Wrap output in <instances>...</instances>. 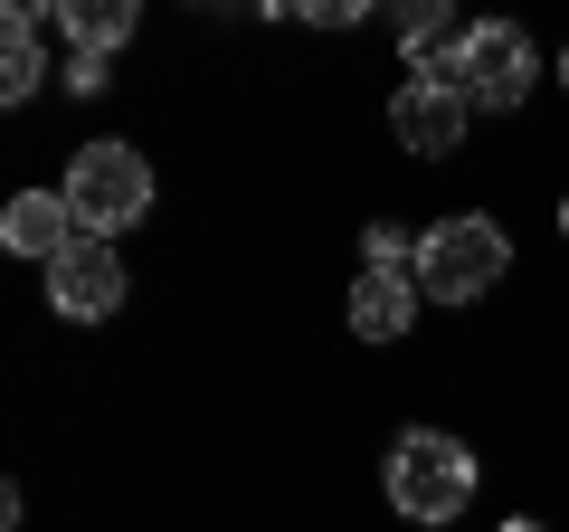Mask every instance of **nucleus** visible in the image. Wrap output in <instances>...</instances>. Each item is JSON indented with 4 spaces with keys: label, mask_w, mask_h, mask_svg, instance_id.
<instances>
[{
    "label": "nucleus",
    "mask_w": 569,
    "mask_h": 532,
    "mask_svg": "<svg viewBox=\"0 0 569 532\" xmlns=\"http://www.w3.org/2000/svg\"><path fill=\"white\" fill-rule=\"evenodd\" d=\"M0 10H10V29H39L48 10H58V0H0Z\"/></svg>",
    "instance_id": "14"
},
{
    "label": "nucleus",
    "mask_w": 569,
    "mask_h": 532,
    "mask_svg": "<svg viewBox=\"0 0 569 532\" xmlns=\"http://www.w3.org/2000/svg\"><path fill=\"white\" fill-rule=\"evenodd\" d=\"M58 190H67V209H77L86 238H114V228H133L142 209H152V162H142L133 144H86Z\"/></svg>",
    "instance_id": "3"
},
{
    "label": "nucleus",
    "mask_w": 569,
    "mask_h": 532,
    "mask_svg": "<svg viewBox=\"0 0 569 532\" xmlns=\"http://www.w3.org/2000/svg\"><path fill=\"white\" fill-rule=\"evenodd\" d=\"M380 475H389V504H399L408 523H427V532H447L456 513L475 504V447L447 437V428H399Z\"/></svg>",
    "instance_id": "1"
},
{
    "label": "nucleus",
    "mask_w": 569,
    "mask_h": 532,
    "mask_svg": "<svg viewBox=\"0 0 569 532\" xmlns=\"http://www.w3.org/2000/svg\"><path fill=\"white\" fill-rule=\"evenodd\" d=\"M284 20H305V29H351V20H370L380 0H276Z\"/></svg>",
    "instance_id": "11"
},
{
    "label": "nucleus",
    "mask_w": 569,
    "mask_h": 532,
    "mask_svg": "<svg viewBox=\"0 0 569 532\" xmlns=\"http://www.w3.org/2000/svg\"><path fill=\"white\" fill-rule=\"evenodd\" d=\"M560 86H569V48H560Z\"/></svg>",
    "instance_id": "16"
},
{
    "label": "nucleus",
    "mask_w": 569,
    "mask_h": 532,
    "mask_svg": "<svg viewBox=\"0 0 569 532\" xmlns=\"http://www.w3.org/2000/svg\"><path fill=\"white\" fill-rule=\"evenodd\" d=\"M104 86H114V77H104V58H86V48H77V58H67V96H104Z\"/></svg>",
    "instance_id": "13"
},
{
    "label": "nucleus",
    "mask_w": 569,
    "mask_h": 532,
    "mask_svg": "<svg viewBox=\"0 0 569 532\" xmlns=\"http://www.w3.org/2000/svg\"><path fill=\"white\" fill-rule=\"evenodd\" d=\"M456 86H466L475 115H512V105L541 86V48L512 20H466V39H456Z\"/></svg>",
    "instance_id": "4"
},
{
    "label": "nucleus",
    "mask_w": 569,
    "mask_h": 532,
    "mask_svg": "<svg viewBox=\"0 0 569 532\" xmlns=\"http://www.w3.org/2000/svg\"><path fill=\"white\" fill-rule=\"evenodd\" d=\"M466 124H475V105H466V86H447V77H408L399 96H389V134H399L408 152H427V162H447V152L466 144Z\"/></svg>",
    "instance_id": "5"
},
{
    "label": "nucleus",
    "mask_w": 569,
    "mask_h": 532,
    "mask_svg": "<svg viewBox=\"0 0 569 532\" xmlns=\"http://www.w3.org/2000/svg\"><path fill=\"white\" fill-rule=\"evenodd\" d=\"M503 276H512V238L485 219V209L418 228V286H427V305H485Z\"/></svg>",
    "instance_id": "2"
},
{
    "label": "nucleus",
    "mask_w": 569,
    "mask_h": 532,
    "mask_svg": "<svg viewBox=\"0 0 569 532\" xmlns=\"http://www.w3.org/2000/svg\"><path fill=\"white\" fill-rule=\"evenodd\" d=\"M361 266H418V228H370V238H361Z\"/></svg>",
    "instance_id": "12"
},
{
    "label": "nucleus",
    "mask_w": 569,
    "mask_h": 532,
    "mask_svg": "<svg viewBox=\"0 0 569 532\" xmlns=\"http://www.w3.org/2000/svg\"><path fill=\"white\" fill-rule=\"evenodd\" d=\"M48 305L67 314V324H104V314L123 305V257L114 238H77L58 266H48Z\"/></svg>",
    "instance_id": "6"
},
{
    "label": "nucleus",
    "mask_w": 569,
    "mask_h": 532,
    "mask_svg": "<svg viewBox=\"0 0 569 532\" xmlns=\"http://www.w3.org/2000/svg\"><path fill=\"white\" fill-rule=\"evenodd\" d=\"M560 228H569V200H560Z\"/></svg>",
    "instance_id": "17"
},
{
    "label": "nucleus",
    "mask_w": 569,
    "mask_h": 532,
    "mask_svg": "<svg viewBox=\"0 0 569 532\" xmlns=\"http://www.w3.org/2000/svg\"><path fill=\"white\" fill-rule=\"evenodd\" d=\"M77 238H86V228H77V209H67V190H20V200L0 209V247H10V257L58 266Z\"/></svg>",
    "instance_id": "8"
},
{
    "label": "nucleus",
    "mask_w": 569,
    "mask_h": 532,
    "mask_svg": "<svg viewBox=\"0 0 569 532\" xmlns=\"http://www.w3.org/2000/svg\"><path fill=\"white\" fill-rule=\"evenodd\" d=\"M427 286H418V266H361L351 276V333L361 343H399L408 324H418Z\"/></svg>",
    "instance_id": "7"
},
{
    "label": "nucleus",
    "mask_w": 569,
    "mask_h": 532,
    "mask_svg": "<svg viewBox=\"0 0 569 532\" xmlns=\"http://www.w3.org/2000/svg\"><path fill=\"white\" fill-rule=\"evenodd\" d=\"M133 20H142V0H58L67 48H86V58H114V48H133Z\"/></svg>",
    "instance_id": "9"
},
{
    "label": "nucleus",
    "mask_w": 569,
    "mask_h": 532,
    "mask_svg": "<svg viewBox=\"0 0 569 532\" xmlns=\"http://www.w3.org/2000/svg\"><path fill=\"white\" fill-rule=\"evenodd\" d=\"M503 532H541V523H531V513H512V523H503Z\"/></svg>",
    "instance_id": "15"
},
{
    "label": "nucleus",
    "mask_w": 569,
    "mask_h": 532,
    "mask_svg": "<svg viewBox=\"0 0 569 532\" xmlns=\"http://www.w3.org/2000/svg\"><path fill=\"white\" fill-rule=\"evenodd\" d=\"M39 86H48V48H39V29H10V48H0V96L29 105Z\"/></svg>",
    "instance_id": "10"
}]
</instances>
